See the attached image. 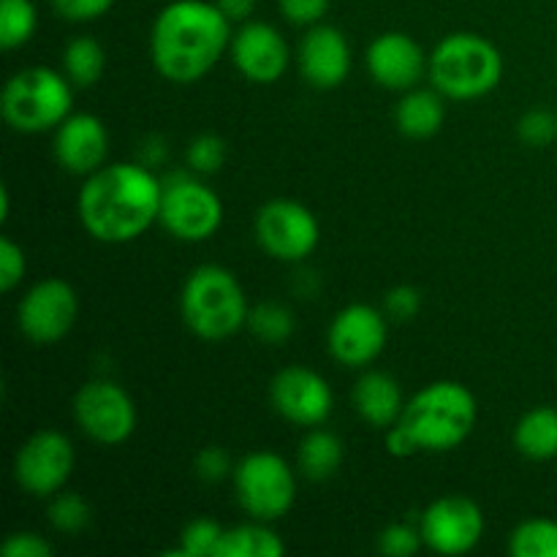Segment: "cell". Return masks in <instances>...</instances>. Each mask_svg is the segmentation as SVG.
Segmentation results:
<instances>
[{
  "label": "cell",
  "mask_w": 557,
  "mask_h": 557,
  "mask_svg": "<svg viewBox=\"0 0 557 557\" xmlns=\"http://www.w3.org/2000/svg\"><path fill=\"white\" fill-rule=\"evenodd\" d=\"M76 315H79V299H76L71 283L60 281V277H47V281L36 283L22 297L20 310H16L22 335L36 346H52V343L63 341L71 326L76 324Z\"/></svg>",
  "instance_id": "7c38bea8"
},
{
  "label": "cell",
  "mask_w": 557,
  "mask_h": 557,
  "mask_svg": "<svg viewBox=\"0 0 557 557\" xmlns=\"http://www.w3.org/2000/svg\"><path fill=\"white\" fill-rule=\"evenodd\" d=\"M354 408L370 428H392L395 422H400L406 400L392 375L370 370L354 386Z\"/></svg>",
  "instance_id": "ffe728a7"
},
{
  "label": "cell",
  "mask_w": 557,
  "mask_h": 557,
  "mask_svg": "<svg viewBox=\"0 0 557 557\" xmlns=\"http://www.w3.org/2000/svg\"><path fill=\"white\" fill-rule=\"evenodd\" d=\"M294 313L277 302H261L250 308L248 313V330L259 337L261 343L270 346H281L294 335Z\"/></svg>",
  "instance_id": "83f0119b"
},
{
  "label": "cell",
  "mask_w": 557,
  "mask_h": 557,
  "mask_svg": "<svg viewBox=\"0 0 557 557\" xmlns=\"http://www.w3.org/2000/svg\"><path fill=\"white\" fill-rule=\"evenodd\" d=\"M38 27V11L33 0H0V47H25Z\"/></svg>",
  "instance_id": "4316f807"
},
{
  "label": "cell",
  "mask_w": 557,
  "mask_h": 557,
  "mask_svg": "<svg viewBox=\"0 0 557 557\" xmlns=\"http://www.w3.org/2000/svg\"><path fill=\"white\" fill-rule=\"evenodd\" d=\"M424 544L438 555H468L484 536V515L466 495H444L424 509L419 522Z\"/></svg>",
  "instance_id": "4fadbf2b"
},
{
  "label": "cell",
  "mask_w": 557,
  "mask_h": 557,
  "mask_svg": "<svg viewBox=\"0 0 557 557\" xmlns=\"http://www.w3.org/2000/svg\"><path fill=\"white\" fill-rule=\"evenodd\" d=\"M277 5H281V14L292 25L313 27L324 20L326 9H330V0H277Z\"/></svg>",
  "instance_id": "d590c367"
},
{
  "label": "cell",
  "mask_w": 557,
  "mask_h": 557,
  "mask_svg": "<svg viewBox=\"0 0 557 557\" xmlns=\"http://www.w3.org/2000/svg\"><path fill=\"white\" fill-rule=\"evenodd\" d=\"M517 134L531 147L553 145L557 139V114L549 112V109H531V112L520 117Z\"/></svg>",
  "instance_id": "1f68e13d"
},
{
  "label": "cell",
  "mask_w": 557,
  "mask_h": 557,
  "mask_svg": "<svg viewBox=\"0 0 557 557\" xmlns=\"http://www.w3.org/2000/svg\"><path fill=\"white\" fill-rule=\"evenodd\" d=\"M226 528L218 525L215 520H194L185 525L183 536H180V549L177 555L183 557H215L218 544Z\"/></svg>",
  "instance_id": "f1b7e54d"
},
{
  "label": "cell",
  "mask_w": 557,
  "mask_h": 557,
  "mask_svg": "<svg viewBox=\"0 0 557 557\" xmlns=\"http://www.w3.org/2000/svg\"><path fill=\"white\" fill-rule=\"evenodd\" d=\"M515 446L531 460L557 457V408L539 406L528 411L515 428Z\"/></svg>",
  "instance_id": "7402d4cb"
},
{
  "label": "cell",
  "mask_w": 557,
  "mask_h": 557,
  "mask_svg": "<svg viewBox=\"0 0 557 557\" xmlns=\"http://www.w3.org/2000/svg\"><path fill=\"white\" fill-rule=\"evenodd\" d=\"M476 397L457 381H435L406 403L400 422L411 430L422 451H451L473 433Z\"/></svg>",
  "instance_id": "277c9868"
},
{
  "label": "cell",
  "mask_w": 557,
  "mask_h": 557,
  "mask_svg": "<svg viewBox=\"0 0 557 557\" xmlns=\"http://www.w3.org/2000/svg\"><path fill=\"white\" fill-rule=\"evenodd\" d=\"M509 553L515 557H557V522L525 520L511 531Z\"/></svg>",
  "instance_id": "484cf974"
},
{
  "label": "cell",
  "mask_w": 557,
  "mask_h": 557,
  "mask_svg": "<svg viewBox=\"0 0 557 557\" xmlns=\"http://www.w3.org/2000/svg\"><path fill=\"white\" fill-rule=\"evenodd\" d=\"M107 125L96 114H69L58 125V134H54V158H58V163L65 172L90 177L92 172H98L107 163Z\"/></svg>",
  "instance_id": "ac0fdd59"
},
{
  "label": "cell",
  "mask_w": 557,
  "mask_h": 557,
  "mask_svg": "<svg viewBox=\"0 0 557 557\" xmlns=\"http://www.w3.org/2000/svg\"><path fill=\"white\" fill-rule=\"evenodd\" d=\"M114 0H52V9L69 22H92L107 14Z\"/></svg>",
  "instance_id": "8d00e7d4"
},
{
  "label": "cell",
  "mask_w": 557,
  "mask_h": 557,
  "mask_svg": "<svg viewBox=\"0 0 557 557\" xmlns=\"http://www.w3.org/2000/svg\"><path fill=\"white\" fill-rule=\"evenodd\" d=\"M228 52L239 74L256 85H275L292 60L286 38L270 22H245L232 36Z\"/></svg>",
  "instance_id": "2e32d148"
},
{
  "label": "cell",
  "mask_w": 557,
  "mask_h": 557,
  "mask_svg": "<svg viewBox=\"0 0 557 557\" xmlns=\"http://www.w3.org/2000/svg\"><path fill=\"white\" fill-rule=\"evenodd\" d=\"M299 69L319 90L343 85L351 71V47L343 30L332 25H313L299 44Z\"/></svg>",
  "instance_id": "d6986e66"
},
{
  "label": "cell",
  "mask_w": 557,
  "mask_h": 557,
  "mask_svg": "<svg viewBox=\"0 0 557 557\" xmlns=\"http://www.w3.org/2000/svg\"><path fill=\"white\" fill-rule=\"evenodd\" d=\"M228 22H248L256 11V0H215Z\"/></svg>",
  "instance_id": "60d3db41"
},
{
  "label": "cell",
  "mask_w": 557,
  "mask_h": 557,
  "mask_svg": "<svg viewBox=\"0 0 557 557\" xmlns=\"http://www.w3.org/2000/svg\"><path fill=\"white\" fill-rule=\"evenodd\" d=\"M185 163L196 174H215L226 163V141L215 134H201L185 150Z\"/></svg>",
  "instance_id": "4dcf8cb0"
},
{
  "label": "cell",
  "mask_w": 557,
  "mask_h": 557,
  "mask_svg": "<svg viewBox=\"0 0 557 557\" xmlns=\"http://www.w3.org/2000/svg\"><path fill=\"white\" fill-rule=\"evenodd\" d=\"M74 446L58 430H38L14 457V479L33 498H52L74 473Z\"/></svg>",
  "instance_id": "9c48e42d"
},
{
  "label": "cell",
  "mask_w": 557,
  "mask_h": 557,
  "mask_svg": "<svg viewBox=\"0 0 557 557\" xmlns=\"http://www.w3.org/2000/svg\"><path fill=\"white\" fill-rule=\"evenodd\" d=\"M163 183L139 163H109L82 185L79 221L101 243H131L161 218Z\"/></svg>",
  "instance_id": "6da1fadb"
},
{
  "label": "cell",
  "mask_w": 557,
  "mask_h": 557,
  "mask_svg": "<svg viewBox=\"0 0 557 557\" xmlns=\"http://www.w3.org/2000/svg\"><path fill=\"white\" fill-rule=\"evenodd\" d=\"M196 473L205 482H223L232 473V460L221 446H207L196 455Z\"/></svg>",
  "instance_id": "74e56055"
},
{
  "label": "cell",
  "mask_w": 557,
  "mask_h": 557,
  "mask_svg": "<svg viewBox=\"0 0 557 557\" xmlns=\"http://www.w3.org/2000/svg\"><path fill=\"white\" fill-rule=\"evenodd\" d=\"M161 226L185 243L210 239L223 223V201L210 185L188 174H172L163 180Z\"/></svg>",
  "instance_id": "ba28073f"
},
{
  "label": "cell",
  "mask_w": 557,
  "mask_h": 557,
  "mask_svg": "<svg viewBox=\"0 0 557 557\" xmlns=\"http://www.w3.org/2000/svg\"><path fill=\"white\" fill-rule=\"evenodd\" d=\"M232 22L215 0H174L152 22L150 54L158 74L174 85H194L232 47Z\"/></svg>",
  "instance_id": "7a4b0ae2"
},
{
  "label": "cell",
  "mask_w": 557,
  "mask_h": 557,
  "mask_svg": "<svg viewBox=\"0 0 557 557\" xmlns=\"http://www.w3.org/2000/svg\"><path fill=\"white\" fill-rule=\"evenodd\" d=\"M430 82L451 101H476L504 79V58L476 33H451L430 54Z\"/></svg>",
  "instance_id": "5b68a950"
},
{
  "label": "cell",
  "mask_w": 557,
  "mask_h": 557,
  "mask_svg": "<svg viewBox=\"0 0 557 557\" xmlns=\"http://www.w3.org/2000/svg\"><path fill=\"white\" fill-rule=\"evenodd\" d=\"M438 90H406V96L397 103V128L408 139H430L441 131L446 117L444 101Z\"/></svg>",
  "instance_id": "44dd1931"
},
{
  "label": "cell",
  "mask_w": 557,
  "mask_h": 557,
  "mask_svg": "<svg viewBox=\"0 0 557 557\" xmlns=\"http://www.w3.org/2000/svg\"><path fill=\"white\" fill-rule=\"evenodd\" d=\"M299 471L313 482L335 476L337 468L343 466V444L330 430H310L299 444Z\"/></svg>",
  "instance_id": "cb8c5ba5"
},
{
  "label": "cell",
  "mask_w": 557,
  "mask_h": 557,
  "mask_svg": "<svg viewBox=\"0 0 557 557\" xmlns=\"http://www.w3.org/2000/svg\"><path fill=\"white\" fill-rule=\"evenodd\" d=\"M286 544L267 522H248V525L226 528L218 544L215 557H281Z\"/></svg>",
  "instance_id": "603a6c76"
},
{
  "label": "cell",
  "mask_w": 557,
  "mask_h": 557,
  "mask_svg": "<svg viewBox=\"0 0 557 557\" xmlns=\"http://www.w3.org/2000/svg\"><path fill=\"white\" fill-rule=\"evenodd\" d=\"M319 221L294 199H275L256 215V239L277 261H302L319 245Z\"/></svg>",
  "instance_id": "8fae6325"
},
{
  "label": "cell",
  "mask_w": 557,
  "mask_h": 557,
  "mask_svg": "<svg viewBox=\"0 0 557 557\" xmlns=\"http://www.w3.org/2000/svg\"><path fill=\"white\" fill-rule=\"evenodd\" d=\"M63 65L71 85L92 87L103 76V69H107V52H103V47L96 38H74V41L65 47Z\"/></svg>",
  "instance_id": "d4e9b609"
},
{
  "label": "cell",
  "mask_w": 557,
  "mask_h": 557,
  "mask_svg": "<svg viewBox=\"0 0 557 557\" xmlns=\"http://www.w3.org/2000/svg\"><path fill=\"white\" fill-rule=\"evenodd\" d=\"M237 500L253 520L275 522L292 511L297 479L288 462L275 451H253L234 468Z\"/></svg>",
  "instance_id": "52a82bcc"
},
{
  "label": "cell",
  "mask_w": 557,
  "mask_h": 557,
  "mask_svg": "<svg viewBox=\"0 0 557 557\" xmlns=\"http://www.w3.org/2000/svg\"><path fill=\"white\" fill-rule=\"evenodd\" d=\"M419 310H422V294L413 286H397L392 292H386L384 313L392 321H411L417 319Z\"/></svg>",
  "instance_id": "e575fe53"
},
{
  "label": "cell",
  "mask_w": 557,
  "mask_h": 557,
  "mask_svg": "<svg viewBox=\"0 0 557 557\" xmlns=\"http://www.w3.org/2000/svg\"><path fill=\"white\" fill-rule=\"evenodd\" d=\"M25 277V253L11 237L0 239V292H14Z\"/></svg>",
  "instance_id": "836d02e7"
},
{
  "label": "cell",
  "mask_w": 557,
  "mask_h": 557,
  "mask_svg": "<svg viewBox=\"0 0 557 557\" xmlns=\"http://www.w3.org/2000/svg\"><path fill=\"white\" fill-rule=\"evenodd\" d=\"M71 79L52 69H25L5 82L3 120L20 134L58 128L71 114Z\"/></svg>",
  "instance_id": "8992f818"
},
{
  "label": "cell",
  "mask_w": 557,
  "mask_h": 557,
  "mask_svg": "<svg viewBox=\"0 0 557 557\" xmlns=\"http://www.w3.org/2000/svg\"><path fill=\"white\" fill-rule=\"evenodd\" d=\"M389 315L370 305H348L330 326V351L346 368H364L386 346Z\"/></svg>",
  "instance_id": "9a60e30c"
},
{
  "label": "cell",
  "mask_w": 557,
  "mask_h": 557,
  "mask_svg": "<svg viewBox=\"0 0 557 557\" xmlns=\"http://www.w3.org/2000/svg\"><path fill=\"white\" fill-rule=\"evenodd\" d=\"M270 397L275 411L297 428H319L330 419L335 397L315 370L286 368L272 379Z\"/></svg>",
  "instance_id": "5bb4252c"
},
{
  "label": "cell",
  "mask_w": 557,
  "mask_h": 557,
  "mask_svg": "<svg viewBox=\"0 0 557 557\" xmlns=\"http://www.w3.org/2000/svg\"><path fill=\"white\" fill-rule=\"evenodd\" d=\"M180 310L196 337L207 343H221L248 326V299L245 288L226 267H196L183 286Z\"/></svg>",
  "instance_id": "3957f363"
},
{
  "label": "cell",
  "mask_w": 557,
  "mask_h": 557,
  "mask_svg": "<svg viewBox=\"0 0 557 557\" xmlns=\"http://www.w3.org/2000/svg\"><path fill=\"white\" fill-rule=\"evenodd\" d=\"M52 553V544L38 533H11L3 544L5 557H49Z\"/></svg>",
  "instance_id": "f35d334b"
},
{
  "label": "cell",
  "mask_w": 557,
  "mask_h": 557,
  "mask_svg": "<svg viewBox=\"0 0 557 557\" xmlns=\"http://www.w3.org/2000/svg\"><path fill=\"white\" fill-rule=\"evenodd\" d=\"M386 451H389L392 457H400V460H408V457L419 455V451H422V446L417 444V438H413L411 430H408L406 424L395 422L389 428V433H386Z\"/></svg>",
  "instance_id": "ab89813d"
},
{
  "label": "cell",
  "mask_w": 557,
  "mask_h": 557,
  "mask_svg": "<svg viewBox=\"0 0 557 557\" xmlns=\"http://www.w3.org/2000/svg\"><path fill=\"white\" fill-rule=\"evenodd\" d=\"M9 210H11V199H9V188H0V218H9Z\"/></svg>",
  "instance_id": "b9f144b4"
},
{
  "label": "cell",
  "mask_w": 557,
  "mask_h": 557,
  "mask_svg": "<svg viewBox=\"0 0 557 557\" xmlns=\"http://www.w3.org/2000/svg\"><path fill=\"white\" fill-rule=\"evenodd\" d=\"M49 522L60 533H79L90 522V506L76 493H58L49 504Z\"/></svg>",
  "instance_id": "f546056e"
},
{
  "label": "cell",
  "mask_w": 557,
  "mask_h": 557,
  "mask_svg": "<svg viewBox=\"0 0 557 557\" xmlns=\"http://www.w3.org/2000/svg\"><path fill=\"white\" fill-rule=\"evenodd\" d=\"M364 60H368L370 76L386 90H411L430 65L422 47L408 33L397 30L381 33L368 47Z\"/></svg>",
  "instance_id": "e0dca14e"
},
{
  "label": "cell",
  "mask_w": 557,
  "mask_h": 557,
  "mask_svg": "<svg viewBox=\"0 0 557 557\" xmlns=\"http://www.w3.org/2000/svg\"><path fill=\"white\" fill-rule=\"evenodd\" d=\"M424 544L422 531L419 528L406 525V522H395V525L384 528L379 536V549L389 557H411L419 553Z\"/></svg>",
  "instance_id": "d6a6232c"
},
{
  "label": "cell",
  "mask_w": 557,
  "mask_h": 557,
  "mask_svg": "<svg viewBox=\"0 0 557 557\" xmlns=\"http://www.w3.org/2000/svg\"><path fill=\"white\" fill-rule=\"evenodd\" d=\"M76 424L87 438L103 446H117L134 435L136 406L123 386L112 381H90L74 397Z\"/></svg>",
  "instance_id": "30bf717a"
}]
</instances>
